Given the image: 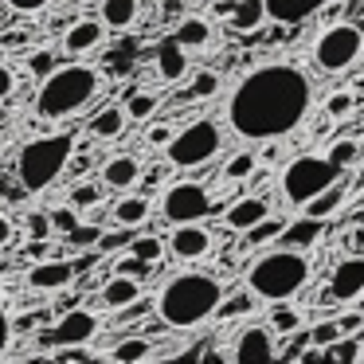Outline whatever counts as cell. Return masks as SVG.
<instances>
[{
	"instance_id": "16",
	"label": "cell",
	"mask_w": 364,
	"mask_h": 364,
	"mask_svg": "<svg viewBox=\"0 0 364 364\" xmlns=\"http://www.w3.org/2000/svg\"><path fill=\"white\" fill-rule=\"evenodd\" d=\"M106 40V24L102 20H75L71 28L63 32V51L67 55H90V51H98Z\"/></svg>"
},
{
	"instance_id": "43",
	"label": "cell",
	"mask_w": 364,
	"mask_h": 364,
	"mask_svg": "<svg viewBox=\"0 0 364 364\" xmlns=\"http://www.w3.org/2000/svg\"><path fill=\"white\" fill-rule=\"evenodd\" d=\"M98 200H102V184H82V188H75L71 192V204L79 208H90V204H98Z\"/></svg>"
},
{
	"instance_id": "5",
	"label": "cell",
	"mask_w": 364,
	"mask_h": 364,
	"mask_svg": "<svg viewBox=\"0 0 364 364\" xmlns=\"http://www.w3.org/2000/svg\"><path fill=\"white\" fill-rule=\"evenodd\" d=\"M75 153V134L71 129H59V134H40L32 141H24L16 157V176L28 192H43L63 176L67 161Z\"/></svg>"
},
{
	"instance_id": "38",
	"label": "cell",
	"mask_w": 364,
	"mask_h": 364,
	"mask_svg": "<svg viewBox=\"0 0 364 364\" xmlns=\"http://www.w3.org/2000/svg\"><path fill=\"white\" fill-rule=\"evenodd\" d=\"M251 173H255V153H235V157L228 161V168H223L228 181H247Z\"/></svg>"
},
{
	"instance_id": "4",
	"label": "cell",
	"mask_w": 364,
	"mask_h": 364,
	"mask_svg": "<svg viewBox=\"0 0 364 364\" xmlns=\"http://www.w3.org/2000/svg\"><path fill=\"white\" fill-rule=\"evenodd\" d=\"M306 282H309V262L298 247L267 251L247 270V290L262 301H286V298L306 290Z\"/></svg>"
},
{
	"instance_id": "37",
	"label": "cell",
	"mask_w": 364,
	"mask_h": 364,
	"mask_svg": "<svg viewBox=\"0 0 364 364\" xmlns=\"http://www.w3.org/2000/svg\"><path fill=\"white\" fill-rule=\"evenodd\" d=\"M298 325H301L298 309H290V306H282V301H278L274 314H270V329H278V333H294Z\"/></svg>"
},
{
	"instance_id": "11",
	"label": "cell",
	"mask_w": 364,
	"mask_h": 364,
	"mask_svg": "<svg viewBox=\"0 0 364 364\" xmlns=\"http://www.w3.org/2000/svg\"><path fill=\"white\" fill-rule=\"evenodd\" d=\"M95 337H98V314H90V309H71L51 329V345L59 348H87Z\"/></svg>"
},
{
	"instance_id": "1",
	"label": "cell",
	"mask_w": 364,
	"mask_h": 364,
	"mask_svg": "<svg viewBox=\"0 0 364 364\" xmlns=\"http://www.w3.org/2000/svg\"><path fill=\"white\" fill-rule=\"evenodd\" d=\"M314 87L294 63H262L235 82L228 98V126L243 141H278L306 122Z\"/></svg>"
},
{
	"instance_id": "34",
	"label": "cell",
	"mask_w": 364,
	"mask_h": 364,
	"mask_svg": "<svg viewBox=\"0 0 364 364\" xmlns=\"http://www.w3.org/2000/svg\"><path fill=\"white\" fill-rule=\"evenodd\" d=\"M321 360H341V364H353V360H360V345H356V341L337 337L333 345H325V348H321Z\"/></svg>"
},
{
	"instance_id": "15",
	"label": "cell",
	"mask_w": 364,
	"mask_h": 364,
	"mask_svg": "<svg viewBox=\"0 0 364 364\" xmlns=\"http://www.w3.org/2000/svg\"><path fill=\"white\" fill-rule=\"evenodd\" d=\"M364 294V255H353V259L337 262L329 278V298L333 301H353Z\"/></svg>"
},
{
	"instance_id": "25",
	"label": "cell",
	"mask_w": 364,
	"mask_h": 364,
	"mask_svg": "<svg viewBox=\"0 0 364 364\" xmlns=\"http://www.w3.org/2000/svg\"><path fill=\"white\" fill-rule=\"evenodd\" d=\"M173 40L181 43V48H208V43H212V24H208L204 16H184L181 24H176Z\"/></svg>"
},
{
	"instance_id": "28",
	"label": "cell",
	"mask_w": 364,
	"mask_h": 364,
	"mask_svg": "<svg viewBox=\"0 0 364 364\" xmlns=\"http://www.w3.org/2000/svg\"><path fill=\"white\" fill-rule=\"evenodd\" d=\"M153 353V341L149 337H122L118 345L110 348V360H122V364H137V360H145V356Z\"/></svg>"
},
{
	"instance_id": "44",
	"label": "cell",
	"mask_w": 364,
	"mask_h": 364,
	"mask_svg": "<svg viewBox=\"0 0 364 364\" xmlns=\"http://www.w3.org/2000/svg\"><path fill=\"white\" fill-rule=\"evenodd\" d=\"M12 12H20V16H36V12H43V9H51L55 0H4Z\"/></svg>"
},
{
	"instance_id": "3",
	"label": "cell",
	"mask_w": 364,
	"mask_h": 364,
	"mask_svg": "<svg viewBox=\"0 0 364 364\" xmlns=\"http://www.w3.org/2000/svg\"><path fill=\"white\" fill-rule=\"evenodd\" d=\"M102 90V71L90 63H63L55 67L51 75L40 79V90H36V114L48 122H59V118H71L79 114L82 106L95 102V95Z\"/></svg>"
},
{
	"instance_id": "50",
	"label": "cell",
	"mask_w": 364,
	"mask_h": 364,
	"mask_svg": "<svg viewBox=\"0 0 364 364\" xmlns=\"http://www.w3.org/2000/svg\"><path fill=\"white\" fill-rule=\"evenodd\" d=\"M168 137H173V129H168V126H157V129H149V145H165Z\"/></svg>"
},
{
	"instance_id": "39",
	"label": "cell",
	"mask_w": 364,
	"mask_h": 364,
	"mask_svg": "<svg viewBox=\"0 0 364 364\" xmlns=\"http://www.w3.org/2000/svg\"><path fill=\"white\" fill-rule=\"evenodd\" d=\"M337 337H345V333H341V321H321V325H314V329H309V341H314L317 348L333 345Z\"/></svg>"
},
{
	"instance_id": "22",
	"label": "cell",
	"mask_w": 364,
	"mask_h": 364,
	"mask_svg": "<svg viewBox=\"0 0 364 364\" xmlns=\"http://www.w3.org/2000/svg\"><path fill=\"white\" fill-rule=\"evenodd\" d=\"M126 126H129L126 106H122V102H106L102 110L90 118V137H98V141H114V137L126 134Z\"/></svg>"
},
{
	"instance_id": "24",
	"label": "cell",
	"mask_w": 364,
	"mask_h": 364,
	"mask_svg": "<svg viewBox=\"0 0 364 364\" xmlns=\"http://www.w3.org/2000/svg\"><path fill=\"white\" fill-rule=\"evenodd\" d=\"M98 20L106 32H126L137 20V0H98Z\"/></svg>"
},
{
	"instance_id": "49",
	"label": "cell",
	"mask_w": 364,
	"mask_h": 364,
	"mask_svg": "<svg viewBox=\"0 0 364 364\" xmlns=\"http://www.w3.org/2000/svg\"><path fill=\"white\" fill-rule=\"evenodd\" d=\"M32 231H36V239L51 235V223H48V215H32Z\"/></svg>"
},
{
	"instance_id": "21",
	"label": "cell",
	"mask_w": 364,
	"mask_h": 364,
	"mask_svg": "<svg viewBox=\"0 0 364 364\" xmlns=\"http://www.w3.org/2000/svg\"><path fill=\"white\" fill-rule=\"evenodd\" d=\"M157 75L165 82H181L184 75H188V48H181L176 40H165V43H157Z\"/></svg>"
},
{
	"instance_id": "12",
	"label": "cell",
	"mask_w": 364,
	"mask_h": 364,
	"mask_svg": "<svg viewBox=\"0 0 364 364\" xmlns=\"http://www.w3.org/2000/svg\"><path fill=\"white\" fill-rule=\"evenodd\" d=\"M75 274H79V270H75L71 259H40L24 270V282L32 286V290L51 294V290H67V286L75 282Z\"/></svg>"
},
{
	"instance_id": "33",
	"label": "cell",
	"mask_w": 364,
	"mask_h": 364,
	"mask_svg": "<svg viewBox=\"0 0 364 364\" xmlns=\"http://www.w3.org/2000/svg\"><path fill=\"white\" fill-rule=\"evenodd\" d=\"M98 239H102V228H98V223H75L71 231H67V243L75 247V251H87V247H95Z\"/></svg>"
},
{
	"instance_id": "32",
	"label": "cell",
	"mask_w": 364,
	"mask_h": 364,
	"mask_svg": "<svg viewBox=\"0 0 364 364\" xmlns=\"http://www.w3.org/2000/svg\"><path fill=\"white\" fill-rule=\"evenodd\" d=\"M129 255H137L141 262H149V267H153V262L165 255V239H161V235H141V239L129 243Z\"/></svg>"
},
{
	"instance_id": "13",
	"label": "cell",
	"mask_w": 364,
	"mask_h": 364,
	"mask_svg": "<svg viewBox=\"0 0 364 364\" xmlns=\"http://www.w3.org/2000/svg\"><path fill=\"white\" fill-rule=\"evenodd\" d=\"M137 181H141V161L134 153H118V157H106L98 165V184L110 192H129L137 188Z\"/></svg>"
},
{
	"instance_id": "52",
	"label": "cell",
	"mask_w": 364,
	"mask_h": 364,
	"mask_svg": "<svg viewBox=\"0 0 364 364\" xmlns=\"http://www.w3.org/2000/svg\"><path fill=\"white\" fill-rule=\"evenodd\" d=\"M348 247H353V251H360V247H364V231H353V239H348Z\"/></svg>"
},
{
	"instance_id": "53",
	"label": "cell",
	"mask_w": 364,
	"mask_h": 364,
	"mask_svg": "<svg viewBox=\"0 0 364 364\" xmlns=\"http://www.w3.org/2000/svg\"><path fill=\"white\" fill-rule=\"evenodd\" d=\"M0 298H4V278H0Z\"/></svg>"
},
{
	"instance_id": "46",
	"label": "cell",
	"mask_w": 364,
	"mask_h": 364,
	"mask_svg": "<svg viewBox=\"0 0 364 364\" xmlns=\"http://www.w3.org/2000/svg\"><path fill=\"white\" fill-rule=\"evenodd\" d=\"M12 95H16V71H12L9 63H0V102L12 98Z\"/></svg>"
},
{
	"instance_id": "31",
	"label": "cell",
	"mask_w": 364,
	"mask_h": 364,
	"mask_svg": "<svg viewBox=\"0 0 364 364\" xmlns=\"http://www.w3.org/2000/svg\"><path fill=\"white\" fill-rule=\"evenodd\" d=\"M325 157H329L337 168H348V165H356V157H360V141H353V137H337Z\"/></svg>"
},
{
	"instance_id": "30",
	"label": "cell",
	"mask_w": 364,
	"mask_h": 364,
	"mask_svg": "<svg viewBox=\"0 0 364 364\" xmlns=\"http://www.w3.org/2000/svg\"><path fill=\"white\" fill-rule=\"evenodd\" d=\"M122 106H126V118H129V122H145V118H149V114L161 106V98L149 95V90H134V95H129Z\"/></svg>"
},
{
	"instance_id": "10",
	"label": "cell",
	"mask_w": 364,
	"mask_h": 364,
	"mask_svg": "<svg viewBox=\"0 0 364 364\" xmlns=\"http://www.w3.org/2000/svg\"><path fill=\"white\" fill-rule=\"evenodd\" d=\"M165 247H168V251H173L181 262H200V259H208V255H212L215 235H212V231H208L200 220H192V223H173Z\"/></svg>"
},
{
	"instance_id": "6",
	"label": "cell",
	"mask_w": 364,
	"mask_h": 364,
	"mask_svg": "<svg viewBox=\"0 0 364 364\" xmlns=\"http://www.w3.org/2000/svg\"><path fill=\"white\" fill-rule=\"evenodd\" d=\"M220 149H223V129L212 118L188 122L165 141V157L173 168H204L208 161L220 157Z\"/></svg>"
},
{
	"instance_id": "26",
	"label": "cell",
	"mask_w": 364,
	"mask_h": 364,
	"mask_svg": "<svg viewBox=\"0 0 364 364\" xmlns=\"http://www.w3.org/2000/svg\"><path fill=\"white\" fill-rule=\"evenodd\" d=\"M341 200H345V184L333 181L329 188H321L314 200H306L301 208H306V215H314V220H329V215L341 208Z\"/></svg>"
},
{
	"instance_id": "41",
	"label": "cell",
	"mask_w": 364,
	"mask_h": 364,
	"mask_svg": "<svg viewBox=\"0 0 364 364\" xmlns=\"http://www.w3.org/2000/svg\"><path fill=\"white\" fill-rule=\"evenodd\" d=\"M278 231H282V223L270 220V215H267V220H259L251 231H247V243H267L270 235H278Z\"/></svg>"
},
{
	"instance_id": "20",
	"label": "cell",
	"mask_w": 364,
	"mask_h": 364,
	"mask_svg": "<svg viewBox=\"0 0 364 364\" xmlns=\"http://www.w3.org/2000/svg\"><path fill=\"white\" fill-rule=\"evenodd\" d=\"M270 215V204L262 196H243L235 200V204L228 208V215H223V223H228L231 231H251L259 220H267Z\"/></svg>"
},
{
	"instance_id": "8",
	"label": "cell",
	"mask_w": 364,
	"mask_h": 364,
	"mask_svg": "<svg viewBox=\"0 0 364 364\" xmlns=\"http://www.w3.org/2000/svg\"><path fill=\"white\" fill-rule=\"evenodd\" d=\"M364 51V32L356 24H333L317 36L314 43V63L321 67L325 75H341L360 59Z\"/></svg>"
},
{
	"instance_id": "35",
	"label": "cell",
	"mask_w": 364,
	"mask_h": 364,
	"mask_svg": "<svg viewBox=\"0 0 364 364\" xmlns=\"http://www.w3.org/2000/svg\"><path fill=\"white\" fill-rule=\"evenodd\" d=\"M251 309H255V294L247 290V294H235L231 301H220V306H215V317L231 321V317H243V314H251Z\"/></svg>"
},
{
	"instance_id": "19",
	"label": "cell",
	"mask_w": 364,
	"mask_h": 364,
	"mask_svg": "<svg viewBox=\"0 0 364 364\" xmlns=\"http://www.w3.org/2000/svg\"><path fill=\"white\" fill-rule=\"evenodd\" d=\"M137 294H141V278H134V274H114L110 270V278L102 282V306L106 309H129L137 301Z\"/></svg>"
},
{
	"instance_id": "47",
	"label": "cell",
	"mask_w": 364,
	"mask_h": 364,
	"mask_svg": "<svg viewBox=\"0 0 364 364\" xmlns=\"http://www.w3.org/2000/svg\"><path fill=\"white\" fill-rule=\"evenodd\" d=\"M12 348V317H9V309L0 306V356Z\"/></svg>"
},
{
	"instance_id": "9",
	"label": "cell",
	"mask_w": 364,
	"mask_h": 364,
	"mask_svg": "<svg viewBox=\"0 0 364 364\" xmlns=\"http://www.w3.org/2000/svg\"><path fill=\"white\" fill-rule=\"evenodd\" d=\"M212 212V192L200 181H176L161 192V215L168 223H192Z\"/></svg>"
},
{
	"instance_id": "27",
	"label": "cell",
	"mask_w": 364,
	"mask_h": 364,
	"mask_svg": "<svg viewBox=\"0 0 364 364\" xmlns=\"http://www.w3.org/2000/svg\"><path fill=\"white\" fill-rule=\"evenodd\" d=\"M262 20H267L262 0H239L235 9H231V28H235V32H255Z\"/></svg>"
},
{
	"instance_id": "42",
	"label": "cell",
	"mask_w": 364,
	"mask_h": 364,
	"mask_svg": "<svg viewBox=\"0 0 364 364\" xmlns=\"http://www.w3.org/2000/svg\"><path fill=\"white\" fill-rule=\"evenodd\" d=\"M114 274H134V278H145V270H149V262H141L137 255H122L118 262H114Z\"/></svg>"
},
{
	"instance_id": "45",
	"label": "cell",
	"mask_w": 364,
	"mask_h": 364,
	"mask_svg": "<svg viewBox=\"0 0 364 364\" xmlns=\"http://www.w3.org/2000/svg\"><path fill=\"white\" fill-rule=\"evenodd\" d=\"M348 110H353V95H329V102H325L329 118H348Z\"/></svg>"
},
{
	"instance_id": "18",
	"label": "cell",
	"mask_w": 364,
	"mask_h": 364,
	"mask_svg": "<svg viewBox=\"0 0 364 364\" xmlns=\"http://www.w3.org/2000/svg\"><path fill=\"white\" fill-rule=\"evenodd\" d=\"M149 215H153V200L149 196H137L134 188L118 192V200H114V208H110V220L118 223V228H141Z\"/></svg>"
},
{
	"instance_id": "29",
	"label": "cell",
	"mask_w": 364,
	"mask_h": 364,
	"mask_svg": "<svg viewBox=\"0 0 364 364\" xmlns=\"http://www.w3.org/2000/svg\"><path fill=\"white\" fill-rule=\"evenodd\" d=\"M215 95H220V75L215 71H196L192 82L184 87V98H188V102H204V98H215Z\"/></svg>"
},
{
	"instance_id": "48",
	"label": "cell",
	"mask_w": 364,
	"mask_h": 364,
	"mask_svg": "<svg viewBox=\"0 0 364 364\" xmlns=\"http://www.w3.org/2000/svg\"><path fill=\"white\" fill-rule=\"evenodd\" d=\"M9 243H16V223L0 212V247H9Z\"/></svg>"
},
{
	"instance_id": "14",
	"label": "cell",
	"mask_w": 364,
	"mask_h": 364,
	"mask_svg": "<svg viewBox=\"0 0 364 364\" xmlns=\"http://www.w3.org/2000/svg\"><path fill=\"white\" fill-rule=\"evenodd\" d=\"M274 333L267 329V325H247L243 333H239L235 348H231V356H235L239 364H262V360H274Z\"/></svg>"
},
{
	"instance_id": "36",
	"label": "cell",
	"mask_w": 364,
	"mask_h": 364,
	"mask_svg": "<svg viewBox=\"0 0 364 364\" xmlns=\"http://www.w3.org/2000/svg\"><path fill=\"white\" fill-rule=\"evenodd\" d=\"M79 220H82V215H79V208H75V204H63V208H51V212H48V223H51L55 235H67Z\"/></svg>"
},
{
	"instance_id": "2",
	"label": "cell",
	"mask_w": 364,
	"mask_h": 364,
	"mask_svg": "<svg viewBox=\"0 0 364 364\" xmlns=\"http://www.w3.org/2000/svg\"><path fill=\"white\" fill-rule=\"evenodd\" d=\"M223 301V286L215 274L204 270H181V274L165 278L153 298L157 317L168 329H196L208 317H215V306Z\"/></svg>"
},
{
	"instance_id": "7",
	"label": "cell",
	"mask_w": 364,
	"mask_h": 364,
	"mask_svg": "<svg viewBox=\"0 0 364 364\" xmlns=\"http://www.w3.org/2000/svg\"><path fill=\"white\" fill-rule=\"evenodd\" d=\"M337 176H341V168L333 165L329 157H298L282 168V200L294 208H301L321 188H329Z\"/></svg>"
},
{
	"instance_id": "40",
	"label": "cell",
	"mask_w": 364,
	"mask_h": 364,
	"mask_svg": "<svg viewBox=\"0 0 364 364\" xmlns=\"http://www.w3.org/2000/svg\"><path fill=\"white\" fill-rule=\"evenodd\" d=\"M55 51H32V59H28V71L36 75V79H43V75L55 71Z\"/></svg>"
},
{
	"instance_id": "23",
	"label": "cell",
	"mask_w": 364,
	"mask_h": 364,
	"mask_svg": "<svg viewBox=\"0 0 364 364\" xmlns=\"http://www.w3.org/2000/svg\"><path fill=\"white\" fill-rule=\"evenodd\" d=\"M321 231H325V220H314V215H306V220H298V223H282V231H278V243L282 247H309V243H317L321 239Z\"/></svg>"
},
{
	"instance_id": "54",
	"label": "cell",
	"mask_w": 364,
	"mask_h": 364,
	"mask_svg": "<svg viewBox=\"0 0 364 364\" xmlns=\"http://www.w3.org/2000/svg\"><path fill=\"white\" fill-rule=\"evenodd\" d=\"M0 157H4V137H0Z\"/></svg>"
},
{
	"instance_id": "51",
	"label": "cell",
	"mask_w": 364,
	"mask_h": 364,
	"mask_svg": "<svg viewBox=\"0 0 364 364\" xmlns=\"http://www.w3.org/2000/svg\"><path fill=\"white\" fill-rule=\"evenodd\" d=\"M360 321H364V317H341V333H353Z\"/></svg>"
},
{
	"instance_id": "17",
	"label": "cell",
	"mask_w": 364,
	"mask_h": 364,
	"mask_svg": "<svg viewBox=\"0 0 364 364\" xmlns=\"http://www.w3.org/2000/svg\"><path fill=\"white\" fill-rule=\"evenodd\" d=\"M329 0H262V9H267V20L274 24H301V20L317 16Z\"/></svg>"
}]
</instances>
